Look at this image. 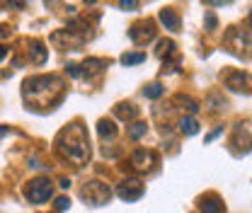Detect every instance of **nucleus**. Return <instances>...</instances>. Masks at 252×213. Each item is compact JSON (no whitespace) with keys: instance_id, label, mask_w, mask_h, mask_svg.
<instances>
[{"instance_id":"nucleus-20","label":"nucleus","mask_w":252,"mask_h":213,"mask_svg":"<svg viewBox=\"0 0 252 213\" xmlns=\"http://www.w3.org/2000/svg\"><path fill=\"white\" fill-rule=\"evenodd\" d=\"M143 95H146L148 99H158V97L163 95V85H160V83H150V85H146Z\"/></svg>"},{"instance_id":"nucleus-10","label":"nucleus","mask_w":252,"mask_h":213,"mask_svg":"<svg viewBox=\"0 0 252 213\" xmlns=\"http://www.w3.org/2000/svg\"><path fill=\"white\" fill-rule=\"evenodd\" d=\"M97 133H100L104 141H114L117 133H119V128H117L114 121H109V119H100V121H97Z\"/></svg>"},{"instance_id":"nucleus-7","label":"nucleus","mask_w":252,"mask_h":213,"mask_svg":"<svg viewBox=\"0 0 252 213\" xmlns=\"http://www.w3.org/2000/svg\"><path fill=\"white\" fill-rule=\"evenodd\" d=\"M225 87L233 92H252V75L250 73H230L225 78Z\"/></svg>"},{"instance_id":"nucleus-24","label":"nucleus","mask_w":252,"mask_h":213,"mask_svg":"<svg viewBox=\"0 0 252 213\" xmlns=\"http://www.w3.org/2000/svg\"><path fill=\"white\" fill-rule=\"evenodd\" d=\"M213 27H216V15L206 13V29H213Z\"/></svg>"},{"instance_id":"nucleus-17","label":"nucleus","mask_w":252,"mask_h":213,"mask_svg":"<svg viewBox=\"0 0 252 213\" xmlns=\"http://www.w3.org/2000/svg\"><path fill=\"white\" fill-rule=\"evenodd\" d=\"M114 114H117L119 119H124V121H131V119L138 114V109H136L133 104H117V107H114Z\"/></svg>"},{"instance_id":"nucleus-22","label":"nucleus","mask_w":252,"mask_h":213,"mask_svg":"<svg viewBox=\"0 0 252 213\" xmlns=\"http://www.w3.org/2000/svg\"><path fill=\"white\" fill-rule=\"evenodd\" d=\"M66 71H68L71 78H80V75H83V66H78V63H68Z\"/></svg>"},{"instance_id":"nucleus-12","label":"nucleus","mask_w":252,"mask_h":213,"mask_svg":"<svg viewBox=\"0 0 252 213\" xmlns=\"http://www.w3.org/2000/svg\"><path fill=\"white\" fill-rule=\"evenodd\" d=\"M153 160H155V155H153L150 150H136L133 157H131V165H133L136 170H146Z\"/></svg>"},{"instance_id":"nucleus-18","label":"nucleus","mask_w":252,"mask_h":213,"mask_svg":"<svg viewBox=\"0 0 252 213\" xmlns=\"http://www.w3.org/2000/svg\"><path fill=\"white\" fill-rule=\"evenodd\" d=\"M146 131H148L146 121H133V124L129 126V138H131V141H141V138L146 136Z\"/></svg>"},{"instance_id":"nucleus-5","label":"nucleus","mask_w":252,"mask_h":213,"mask_svg":"<svg viewBox=\"0 0 252 213\" xmlns=\"http://www.w3.org/2000/svg\"><path fill=\"white\" fill-rule=\"evenodd\" d=\"M129 37H131V42H133L136 46H143V44H148L150 39H155V22H153V20H143V22H136V25H131V29H129Z\"/></svg>"},{"instance_id":"nucleus-23","label":"nucleus","mask_w":252,"mask_h":213,"mask_svg":"<svg viewBox=\"0 0 252 213\" xmlns=\"http://www.w3.org/2000/svg\"><path fill=\"white\" fill-rule=\"evenodd\" d=\"M141 3H136V0H121V3H119V8L121 10H136Z\"/></svg>"},{"instance_id":"nucleus-14","label":"nucleus","mask_w":252,"mask_h":213,"mask_svg":"<svg viewBox=\"0 0 252 213\" xmlns=\"http://www.w3.org/2000/svg\"><path fill=\"white\" fill-rule=\"evenodd\" d=\"M175 104H179V109H187L189 114H196V112L201 109V104H199L196 99L187 97V95H175Z\"/></svg>"},{"instance_id":"nucleus-11","label":"nucleus","mask_w":252,"mask_h":213,"mask_svg":"<svg viewBox=\"0 0 252 213\" xmlns=\"http://www.w3.org/2000/svg\"><path fill=\"white\" fill-rule=\"evenodd\" d=\"M104 68H107V63H104L102 58H88V61L83 63V75L92 78V75H100Z\"/></svg>"},{"instance_id":"nucleus-26","label":"nucleus","mask_w":252,"mask_h":213,"mask_svg":"<svg viewBox=\"0 0 252 213\" xmlns=\"http://www.w3.org/2000/svg\"><path fill=\"white\" fill-rule=\"evenodd\" d=\"M59 186H61V189H68V186H71V179H66V177H63V179L59 182Z\"/></svg>"},{"instance_id":"nucleus-27","label":"nucleus","mask_w":252,"mask_h":213,"mask_svg":"<svg viewBox=\"0 0 252 213\" xmlns=\"http://www.w3.org/2000/svg\"><path fill=\"white\" fill-rule=\"evenodd\" d=\"M250 27H252V10H250Z\"/></svg>"},{"instance_id":"nucleus-21","label":"nucleus","mask_w":252,"mask_h":213,"mask_svg":"<svg viewBox=\"0 0 252 213\" xmlns=\"http://www.w3.org/2000/svg\"><path fill=\"white\" fill-rule=\"evenodd\" d=\"M68 208H71V199H68V196H59V199H56V211L63 213V211H68Z\"/></svg>"},{"instance_id":"nucleus-15","label":"nucleus","mask_w":252,"mask_h":213,"mask_svg":"<svg viewBox=\"0 0 252 213\" xmlns=\"http://www.w3.org/2000/svg\"><path fill=\"white\" fill-rule=\"evenodd\" d=\"M179 131L187 133V136H194V133H199V121L194 116H182L179 119Z\"/></svg>"},{"instance_id":"nucleus-25","label":"nucleus","mask_w":252,"mask_h":213,"mask_svg":"<svg viewBox=\"0 0 252 213\" xmlns=\"http://www.w3.org/2000/svg\"><path fill=\"white\" fill-rule=\"evenodd\" d=\"M221 133H223V128H216V131H211V133L204 138V143H211V141H213V138H218Z\"/></svg>"},{"instance_id":"nucleus-16","label":"nucleus","mask_w":252,"mask_h":213,"mask_svg":"<svg viewBox=\"0 0 252 213\" xmlns=\"http://www.w3.org/2000/svg\"><path fill=\"white\" fill-rule=\"evenodd\" d=\"M158 58H167V56H175V42L172 39H160L158 42V49H155Z\"/></svg>"},{"instance_id":"nucleus-6","label":"nucleus","mask_w":252,"mask_h":213,"mask_svg":"<svg viewBox=\"0 0 252 213\" xmlns=\"http://www.w3.org/2000/svg\"><path fill=\"white\" fill-rule=\"evenodd\" d=\"M143 184H141V179H124L119 186H117V194H119V199H124V201H138L141 196H143Z\"/></svg>"},{"instance_id":"nucleus-4","label":"nucleus","mask_w":252,"mask_h":213,"mask_svg":"<svg viewBox=\"0 0 252 213\" xmlns=\"http://www.w3.org/2000/svg\"><path fill=\"white\" fill-rule=\"evenodd\" d=\"M112 196V189L104 184V182H88L83 189H80V199L88 201L90 206H104Z\"/></svg>"},{"instance_id":"nucleus-13","label":"nucleus","mask_w":252,"mask_h":213,"mask_svg":"<svg viewBox=\"0 0 252 213\" xmlns=\"http://www.w3.org/2000/svg\"><path fill=\"white\" fill-rule=\"evenodd\" d=\"M201 213H223V203L216 194H208L206 199H201Z\"/></svg>"},{"instance_id":"nucleus-8","label":"nucleus","mask_w":252,"mask_h":213,"mask_svg":"<svg viewBox=\"0 0 252 213\" xmlns=\"http://www.w3.org/2000/svg\"><path fill=\"white\" fill-rule=\"evenodd\" d=\"M158 20H160V25H163L165 29H170V32H177V29H179V17H177V13H175L172 8H163L160 15H158Z\"/></svg>"},{"instance_id":"nucleus-3","label":"nucleus","mask_w":252,"mask_h":213,"mask_svg":"<svg viewBox=\"0 0 252 213\" xmlns=\"http://www.w3.org/2000/svg\"><path fill=\"white\" fill-rule=\"evenodd\" d=\"M25 196L32 203H44V201H49L54 196V184L49 182V177H37L25 186Z\"/></svg>"},{"instance_id":"nucleus-9","label":"nucleus","mask_w":252,"mask_h":213,"mask_svg":"<svg viewBox=\"0 0 252 213\" xmlns=\"http://www.w3.org/2000/svg\"><path fill=\"white\" fill-rule=\"evenodd\" d=\"M30 56H32V63L42 66L46 61V56H49V49H44V44L39 39H32L30 42Z\"/></svg>"},{"instance_id":"nucleus-1","label":"nucleus","mask_w":252,"mask_h":213,"mask_svg":"<svg viewBox=\"0 0 252 213\" xmlns=\"http://www.w3.org/2000/svg\"><path fill=\"white\" fill-rule=\"evenodd\" d=\"M56 148L63 157H68L75 165H85L90 160V138L88 131L80 121H73L71 126H66L59 138H56Z\"/></svg>"},{"instance_id":"nucleus-19","label":"nucleus","mask_w":252,"mask_h":213,"mask_svg":"<svg viewBox=\"0 0 252 213\" xmlns=\"http://www.w3.org/2000/svg\"><path fill=\"white\" fill-rule=\"evenodd\" d=\"M146 61V54L143 51H133V54H124L121 56V63L124 66H138V63H143Z\"/></svg>"},{"instance_id":"nucleus-2","label":"nucleus","mask_w":252,"mask_h":213,"mask_svg":"<svg viewBox=\"0 0 252 213\" xmlns=\"http://www.w3.org/2000/svg\"><path fill=\"white\" fill-rule=\"evenodd\" d=\"M61 80L56 78V75H34V78H27L25 80V85H22V95L30 99H34V97H39V95H46V92H51V90H61L63 85H59Z\"/></svg>"}]
</instances>
